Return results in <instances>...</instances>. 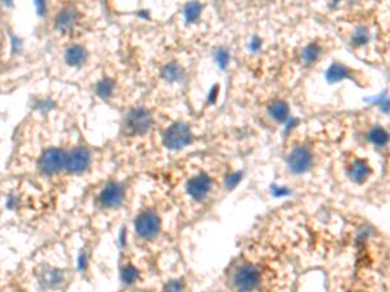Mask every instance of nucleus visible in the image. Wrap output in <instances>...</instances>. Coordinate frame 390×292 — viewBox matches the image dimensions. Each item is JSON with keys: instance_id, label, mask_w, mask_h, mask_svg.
I'll return each instance as SVG.
<instances>
[{"instance_id": "nucleus-1", "label": "nucleus", "mask_w": 390, "mask_h": 292, "mask_svg": "<svg viewBox=\"0 0 390 292\" xmlns=\"http://www.w3.org/2000/svg\"><path fill=\"white\" fill-rule=\"evenodd\" d=\"M233 283L237 291L240 292H251L259 286L260 283V271L254 265H242L237 270L233 276Z\"/></svg>"}, {"instance_id": "nucleus-2", "label": "nucleus", "mask_w": 390, "mask_h": 292, "mask_svg": "<svg viewBox=\"0 0 390 292\" xmlns=\"http://www.w3.org/2000/svg\"><path fill=\"white\" fill-rule=\"evenodd\" d=\"M191 139V130L185 124L173 125L164 134V144L170 149L182 148V147L190 144Z\"/></svg>"}, {"instance_id": "nucleus-3", "label": "nucleus", "mask_w": 390, "mask_h": 292, "mask_svg": "<svg viewBox=\"0 0 390 292\" xmlns=\"http://www.w3.org/2000/svg\"><path fill=\"white\" fill-rule=\"evenodd\" d=\"M39 166L47 174H54L67 168V155L59 148L48 149L43 153L39 161Z\"/></svg>"}, {"instance_id": "nucleus-4", "label": "nucleus", "mask_w": 390, "mask_h": 292, "mask_svg": "<svg viewBox=\"0 0 390 292\" xmlns=\"http://www.w3.org/2000/svg\"><path fill=\"white\" fill-rule=\"evenodd\" d=\"M135 230L138 235L144 239L156 236L160 230V219L154 212H144L135 221Z\"/></svg>"}, {"instance_id": "nucleus-5", "label": "nucleus", "mask_w": 390, "mask_h": 292, "mask_svg": "<svg viewBox=\"0 0 390 292\" xmlns=\"http://www.w3.org/2000/svg\"><path fill=\"white\" fill-rule=\"evenodd\" d=\"M214 182L210 175L202 173V174L195 175V177L190 178L186 188H187V194L194 199V200H203L211 191Z\"/></svg>"}, {"instance_id": "nucleus-6", "label": "nucleus", "mask_w": 390, "mask_h": 292, "mask_svg": "<svg viewBox=\"0 0 390 292\" xmlns=\"http://www.w3.org/2000/svg\"><path fill=\"white\" fill-rule=\"evenodd\" d=\"M152 118L150 112L143 108H137L131 111L126 117V126L130 131L135 134H143L150 129Z\"/></svg>"}, {"instance_id": "nucleus-7", "label": "nucleus", "mask_w": 390, "mask_h": 292, "mask_svg": "<svg viewBox=\"0 0 390 292\" xmlns=\"http://www.w3.org/2000/svg\"><path fill=\"white\" fill-rule=\"evenodd\" d=\"M288 164L290 169L295 173L307 172L310 166L312 165V155L307 148H295L291 155L289 156Z\"/></svg>"}, {"instance_id": "nucleus-8", "label": "nucleus", "mask_w": 390, "mask_h": 292, "mask_svg": "<svg viewBox=\"0 0 390 292\" xmlns=\"http://www.w3.org/2000/svg\"><path fill=\"white\" fill-rule=\"evenodd\" d=\"M90 164V153L86 148L78 147L74 148L69 155L67 156V168L72 173H81L89 166Z\"/></svg>"}, {"instance_id": "nucleus-9", "label": "nucleus", "mask_w": 390, "mask_h": 292, "mask_svg": "<svg viewBox=\"0 0 390 292\" xmlns=\"http://www.w3.org/2000/svg\"><path fill=\"white\" fill-rule=\"evenodd\" d=\"M99 200L106 208H117L124 200V188L115 182L107 184L100 194Z\"/></svg>"}, {"instance_id": "nucleus-10", "label": "nucleus", "mask_w": 390, "mask_h": 292, "mask_svg": "<svg viewBox=\"0 0 390 292\" xmlns=\"http://www.w3.org/2000/svg\"><path fill=\"white\" fill-rule=\"evenodd\" d=\"M371 175V166L364 160H355L350 168V177L358 183H363Z\"/></svg>"}, {"instance_id": "nucleus-11", "label": "nucleus", "mask_w": 390, "mask_h": 292, "mask_svg": "<svg viewBox=\"0 0 390 292\" xmlns=\"http://www.w3.org/2000/svg\"><path fill=\"white\" fill-rule=\"evenodd\" d=\"M78 15L73 8H65L64 11H61L59 13L58 19H56V26L60 30H68L73 28L74 24L77 23Z\"/></svg>"}, {"instance_id": "nucleus-12", "label": "nucleus", "mask_w": 390, "mask_h": 292, "mask_svg": "<svg viewBox=\"0 0 390 292\" xmlns=\"http://www.w3.org/2000/svg\"><path fill=\"white\" fill-rule=\"evenodd\" d=\"M65 60L69 65H73V67L80 65L86 60V51L81 46H73L65 54Z\"/></svg>"}, {"instance_id": "nucleus-13", "label": "nucleus", "mask_w": 390, "mask_h": 292, "mask_svg": "<svg viewBox=\"0 0 390 292\" xmlns=\"http://www.w3.org/2000/svg\"><path fill=\"white\" fill-rule=\"evenodd\" d=\"M269 112H271V115H272V117L275 118V120L282 122V121H285L286 118H288L289 107L288 104H286L285 102H282V100H277V102H275L272 105H271Z\"/></svg>"}, {"instance_id": "nucleus-14", "label": "nucleus", "mask_w": 390, "mask_h": 292, "mask_svg": "<svg viewBox=\"0 0 390 292\" xmlns=\"http://www.w3.org/2000/svg\"><path fill=\"white\" fill-rule=\"evenodd\" d=\"M42 284L46 287V288H55L56 286H59L63 280V275H61L60 271H56V270H48L43 274L42 276Z\"/></svg>"}, {"instance_id": "nucleus-15", "label": "nucleus", "mask_w": 390, "mask_h": 292, "mask_svg": "<svg viewBox=\"0 0 390 292\" xmlns=\"http://www.w3.org/2000/svg\"><path fill=\"white\" fill-rule=\"evenodd\" d=\"M349 74L350 70L347 69V68L341 65V64H334V65H332L330 69L328 70L326 77H328V80H329L330 82H337V81L343 80L346 77H349Z\"/></svg>"}, {"instance_id": "nucleus-16", "label": "nucleus", "mask_w": 390, "mask_h": 292, "mask_svg": "<svg viewBox=\"0 0 390 292\" xmlns=\"http://www.w3.org/2000/svg\"><path fill=\"white\" fill-rule=\"evenodd\" d=\"M368 138H369L372 143L378 147L385 146V144L387 143V133L380 126L373 127V129L369 131V134H368Z\"/></svg>"}, {"instance_id": "nucleus-17", "label": "nucleus", "mask_w": 390, "mask_h": 292, "mask_svg": "<svg viewBox=\"0 0 390 292\" xmlns=\"http://www.w3.org/2000/svg\"><path fill=\"white\" fill-rule=\"evenodd\" d=\"M163 74H164V77H165L166 80L174 82V81H179V80H181V78H182L183 72H182V69H181V67H179V65H177V64L172 63V64H168V65H166V67L164 68V69H163Z\"/></svg>"}, {"instance_id": "nucleus-18", "label": "nucleus", "mask_w": 390, "mask_h": 292, "mask_svg": "<svg viewBox=\"0 0 390 292\" xmlns=\"http://www.w3.org/2000/svg\"><path fill=\"white\" fill-rule=\"evenodd\" d=\"M320 52H321V50H320V47L317 45H310L308 47L304 48V51H303V60L306 61L307 64H311V63H315V61L317 60V58L320 56Z\"/></svg>"}, {"instance_id": "nucleus-19", "label": "nucleus", "mask_w": 390, "mask_h": 292, "mask_svg": "<svg viewBox=\"0 0 390 292\" xmlns=\"http://www.w3.org/2000/svg\"><path fill=\"white\" fill-rule=\"evenodd\" d=\"M201 10H202L201 4H198V3H189V4H187V6L185 7L186 20H187L189 23H192V21H195V20H197L199 17V15H201Z\"/></svg>"}, {"instance_id": "nucleus-20", "label": "nucleus", "mask_w": 390, "mask_h": 292, "mask_svg": "<svg viewBox=\"0 0 390 292\" xmlns=\"http://www.w3.org/2000/svg\"><path fill=\"white\" fill-rule=\"evenodd\" d=\"M121 276H122V280H124L125 283H133L135 282V279L138 278V270L135 269L134 266L129 265V266H126L124 270H122Z\"/></svg>"}, {"instance_id": "nucleus-21", "label": "nucleus", "mask_w": 390, "mask_h": 292, "mask_svg": "<svg viewBox=\"0 0 390 292\" xmlns=\"http://www.w3.org/2000/svg\"><path fill=\"white\" fill-rule=\"evenodd\" d=\"M113 91V82L111 80H104L98 85V94L103 98H107L112 94Z\"/></svg>"}, {"instance_id": "nucleus-22", "label": "nucleus", "mask_w": 390, "mask_h": 292, "mask_svg": "<svg viewBox=\"0 0 390 292\" xmlns=\"http://www.w3.org/2000/svg\"><path fill=\"white\" fill-rule=\"evenodd\" d=\"M352 42H354L355 45H358V46H361V45H365L368 42V33L367 30L364 29H359L355 32L354 37H352Z\"/></svg>"}, {"instance_id": "nucleus-23", "label": "nucleus", "mask_w": 390, "mask_h": 292, "mask_svg": "<svg viewBox=\"0 0 390 292\" xmlns=\"http://www.w3.org/2000/svg\"><path fill=\"white\" fill-rule=\"evenodd\" d=\"M182 291V284L178 280H173V282L168 283V286L165 287V292H181Z\"/></svg>"}, {"instance_id": "nucleus-24", "label": "nucleus", "mask_w": 390, "mask_h": 292, "mask_svg": "<svg viewBox=\"0 0 390 292\" xmlns=\"http://www.w3.org/2000/svg\"><path fill=\"white\" fill-rule=\"evenodd\" d=\"M218 60H219V63H220L221 67H225V65L228 64V61H229V55L221 50V51L218 52Z\"/></svg>"}, {"instance_id": "nucleus-25", "label": "nucleus", "mask_w": 390, "mask_h": 292, "mask_svg": "<svg viewBox=\"0 0 390 292\" xmlns=\"http://www.w3.org/2000/svg\"><path fill=\"white\" fill-rule=\"evenodd\" d=\"M241 179V174L240 173H236V174L232 175L229 179H228V187H234L238 182H240Z\"/></svg>"}]
</instances>
